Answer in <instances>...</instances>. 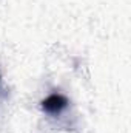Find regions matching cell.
<instances>
[{
  "label": "cell",
  "mask_w": 131,
  "mask_h": 133,
  "mask_svg": "<svg viewBox=\"0 0 131 133\" xmlns=\"http://www.w3.org/2000/svg\"><path fill=\"white\" fill-rule=\"evenodd\" d=\"M66 104H68V101L62 95H51L42 102V107L48 113H60L66 107Z\"/></svg>",
  "instance_id": "cell-1"
}]
</instances>
